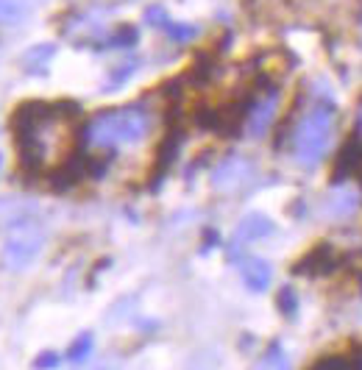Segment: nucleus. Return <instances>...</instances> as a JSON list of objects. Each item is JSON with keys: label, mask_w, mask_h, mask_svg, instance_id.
Masks as SVG:
<instances>
[{"label": "nucleus", "mask_w": 362, "mask_h": 370, "mask_svg": "<svg viewBox=\"0 0 362 370\" xmlns=\"http://www.w3.org/2000/svg\"><path fill=\"white\" fill-rule=\"evenodd\" d=\"M78 120V106L72 103H22L11 120L20 161L28 173L42 176L59 170L70 153L72 123Z\"/></svg>", "instance_id": "nucleus-1"}, {"label": "nucleus", "mask_w": 362, "mask_h": 370, "mask_svg": "<svg viewBox=\"0 0 362 370\" xmlns=\"http://www.w3.org/2000/svg\"><path fill=\"white\" fill-rule=\"evenodd\" d=\"M150 131V114L143 106L131 103L123 109L98 112L81 131V143L89 148H117V145H137Z\"/></svg>", "instance_id": "nucleus-2"}, {"label": "nucleus", "mask_w": 362, "mask_h": 370, "mask_svg": "<svg viewBox=\"0 0 362 370\" xmlns=\"http://www.w3.org/2000/svg\"><path fill=\"white\" fill-rule=\"evenodd\" d=\"M335 120H337V112L335 106H326V103L312 106L298 120L292 131V153L298 164L315 167L323 159V153L332 143V134H335Z\"/></svg>", "instance_id": "nucleus-3"}, {"label": "nucleus", "mask_w": 362, "mask_h": 370, "mask_svg": "<svg viewBox=\"0 0 362 370\" xmlns=\"http://www.w3.org/2000/svg\"><path fill=\"white\" fill-rule=\"evenodd\" d=\"M45 248V225L37 218H17L8 223L6 228V242H3V253L0 262L6 270H25L37 262V256Z\"/></svg>", "instance_id": "nucleus-4"}, {"label": "nucleus", "mask_w": 362, "mask_h": 370, "mask_svg": "<svg viewBox=\"0 0 362 370\" xmlns=\"http://www.w3.org/2000/svg\"><path fill=\"white\" fill-rule=\"evenodd\" d=\"M343 265V253L332 245V242H318L304 259L295 262L292 273L295 276H306V279H318V276H329Z\"/></svg>", "instance_id": "nucleus-5"}, {"label": "nucleus", "mask_w": 362, "mask_h": 370, "mask_svg": "<svg viewBox=\"0 0 362 370\" xmlns=\"http://www.w3.org/2000/svg\"><path fill=\"white\" fill-rule=\"evenodd\" d=\"M276 109H279V89L276 86H268L265 92H257V100L248 112V120H245V128L251 137H265L271 123L276 120Z\"/></svg>", "instance_id": "nucleus-6"}, {"label": "nucleus", "mask_w": 362, "mask_h": 370, "mask_svg": "<svg viewBox=\"0 0 362 370\" xmlns=\"http://www.w3.org/2000/svg\"><path fill=\"white\" fill-rule=\"evenodd\" d=\"M251 170H254V164L245 156H228V159H223L215 167L212 187L220 190V192H234V190H240L251 178Z\"/></svg>", "instance_id": "nucleus-7"}, {"label": "nucleus", "mask_w": 362, "mask_h": 370, "mask_svg": "<svg viewBox=\"0 0 362 370\" xmlns=\"http://www.w3.org/2000/svg\"><path fill=\"white\" fill-rule=\"evenodd\" d=\"M273 234V223L268 215H259V212H251V215H245L243 220L237 223V231H234V248H231V256L234 253H240V248L245 245V242H257V239H262V237H271Z\"/></svg>", "instance_id": "nucleus-8"}, {"label": "nucleus", "mask_w": 362, "mask_h": 370, "mask_svg": "<svg viewBox=\"0 0 362 370\" xmlns=\"http://www.w3.org/2000/svg\"><path fill=\"white\" fill-rule=\"evenodd\" d=\"M357 209H360V192H357V190H349V187H343V184H337V187L326 195V201H323V215H329V218H335V220H346V218H351Z\"/></svg>", "instance_id": "nucleus-9"}, {"label": "nucleus", "mask_w": 362, "mask_h": 370, "mask_svg": "<svg viewBox=\"0 0 362 370\" xmlns=\"http://www.w3.org/2000/svg\"><path fill=\"white\" fill-rule=\"evenodd\" d=\"M240 276H243V284L251 293H265L271 287V282H273V267H271L268 259L251 256V259L240 262Z\"/></svg>", "instance_id": "nucleus-10"}, {"label": "nucleus", "mask_w": 362, "mask_h": 370, "mask_svg": "<svg viewBox=\"0 0 362 370\" xmlns=\"http://www.w3.org/2000/svg\"><path fill=\"white\" fill-rule=\"evenodd\" d=\"M56 56V45H51V42H42V45H34V48H28L25 53H22V67L31 73H45V67L51 65V59Z\"/></svg>", "instance_id": "nucleus-11"}, {"label": "nucleus", "mask_w": 362, "mask_h": 370, "mask_svg": "<svg viewBox=\"0 0 362 370\" xmlns=\"http://www.w3.org/2000/svg\"><path fill=\"white\" fill-rule=\"evenodd\" d=\"M254 370H290V359H287V354H285V348H282V343L273 340V343L265 348L262 359L257 362V368Z\"/></svg>", "instance_id": "nucleus-12"}, {"label": "nucleus", "mask_w": 362, "mask_h": 370, "mask_svg": "<svg viewBox=\"0 0 362 370\" xmlns=\"http://www.w3.org/2000/svg\"><path fill=\"white\" fill-rule=\"evenodd\" d=\"M92 345H95V340H92V334H89V331L78 334V337L72 340V345L67 348V359H70L72 365L86 362V359H89V354H92Z\"/></svg>", "instance_id": "nucleus-13"}, {"label": "nucleus", "mask_w": 362, "mask_h": 370, "mask_svg": "<svg viewBox=\"0 0 362 370\" xmlns=\"http://www.w3.org/2000/svg\"><path fill=\"white\" fill-rule=\"evenodd\" d=\"M28 3L25 0H0V25H14L25 17Z\"/></svg>", "instance_id": "nucleus-14"}, {"label": "nucleus", "mask_w": 362, "mask_h": 370, "mask_svg": "<svg viewBox=\"0 0 362 370\" xmlns=\"http://www.w3.org/2000/svg\"><path fill=\"white\" fill-rule=\"evenodd\" d=\"M137 39H140V34H137L134 25H120V28L106 39V48H131V45H137Z\"/></svg>", "instance_id": "nucleus-15"}, {"label": "nucleus", "mask_w": 362, "mask_h": 370, "mask_svg": "<svg viewBox=\"0 0 362 370\" xmlns=\"http://www.w3.org/2000/svg\"><path fill=\"white\" fill-rule=\"evenodd\" d=\"M276 306H279V312L285 315V317H295V312H298V293L292 290V287H282L279 290V296H276Z\"/></svg>", "instance_id": "nucleus-16"}, {"label": "nucleus", "mask_w": 362, "mask_h": 370, "mask_svg": "<svg viewBox=\"0 0 362 370\" xmlns=\"http://www.w3.org/2000/svg\"><path fill=\"white\" fill-rule=\"evenodd\" d=\"M164 31L170 34V39H173V42H190V39H195V37H198V28H195L193 22H170Z\"/></svg>", "instance_id": "nucleus-17"}, {"label": "nucleus", "mask_w": 362, "mask_h": 370, "mask_svg": "<svg viewBox=\"0 0 362 370\" xmlns=\"http://www.w3.org/2000/svg\"><path fill=\"white\" fill-rule=\"evenodd\" d=\"M134 70H137V62L131 59V62H123V65H117L112 73H109V92H115L120 84H126L131 75H134Z\"/></svg>", "instance_id": "nucleus-18"}, {"label": "nucleus", "mask_w": 362, "mask_h": 370, "mask_svg": "<svg viewBox=\"0 0 362 370\" xmlns=\"http://www.w3.org/2000/svg\"><path fill=\"white\" fill-rule=\"evenodd\" d=\"M145 22H148L150 28H167V25H170V17H167L164 6L153 3V6H148V8H145Z\"/></svg>", "instance_id": "nucleus-19"}, {"label": "nucleus", "mask_w": 362, "mask_h": 370, "mask_svg": "<svg viewBox=\"0 0 362 370\" xmlns=\"http://www.w3.org/2000/svg\"><path fill=\"white\" fill-rule=\"evenodd\" d=\"M62 365V357L56 351H42L37 359H34V368L37 370H53Z\"/></svg>", "instance_id": "nucleus-20"}, {"label": "nucleus", "mask_w": 362, "mask_h": 370, "mask_svg": "<svg viewBox=\"0 0 362 370\" xmlns=\"http://www.w3.org/2000/svg\"><path fill=\"white\" fill-rule=\"evenodd\" d=\"M204 242H207V248H215L217 245V231H204Z\"/></svg>", "instance_id": "nucleus-21"}, {"label": "nucleus", "mask_w": 362, "mask_h": 370, "mask_svg": "<svg viewBox=\"0 0 362 370\" xmlns=\"http://www.w3.org/2000/svg\"><path fill=\"white\" fill-rule=\"evenodd\" d=\"M0 164H3V156H0Z\"/></svg>", "instance_id": "nucleus-22"}, {"label": "nucleus", "mask_w": 362, "mask_h": 370, "mask_svg": "<svg viewBox=\"0 0 362 370\" xmlns=\"http://www.w3.org/2000/svg\"><path fill=\"white\" fill-rule=\"evenodd\" d=\"M360 22H362V14H360Z\"/></svg>", "instance_id": "nucleus-23"}, {"label": "nucleus", "mask_w": 362, "mask_h": 370, "mask_svg": "<svg viewBox=\"0 0 362 370\" xmlns=\"http://www.w3.org/2000/svg\"><path fill=\"white\" fill-rule=\"evenodd\" d=\"M312 370H318V368H312Z\"/></svg>", "instance_id": "nucleus-24"}]
</instances>
